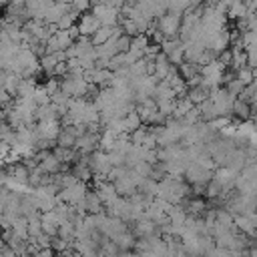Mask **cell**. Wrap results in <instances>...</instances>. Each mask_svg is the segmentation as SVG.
I'll use <instances>...</instances> for the list:
<instances>
[{"mask_svg":"<svg viewBox=\"0 0 257 257\" xmlns=\"http://www.w3.org/2000/svg\"><path fill=\"white\" fill-rule=\"evenodd\" d=\"M88 191H90V185L78 181V183H74L72 187L62 189L56 199H58V203H66V205H70V207H76V205H80V203L84 201V197H86Z\"/></svg>","mask_w":257,"mask_h":257,"instance_id":"6da1fadb","label":"cell"},{"mask_svg":"<svg viewBox=\"0 0 257 257\" xmlns=\"http://www.w3.org/2000/svg\"><path fill=\"white\" fill-rule=\"evenodd\" d=\"M90 82L86 78H76V76H64L62 78V90L70 96V98H86L90 92Z\"/></svg>","mask_w":257,"mask_h":257,"instance_id":"7a4b0ae2","label":"cell"},{"mask_svg":"<svg viewBox=\"0 0 257 257\" xmlns=\"http://www.w3.org/2000/svg\"><path fill=\"white\" fill-rule=\"evenodd\" d=\"M181 22H183V14L167 12L163 18L157 20V26H159V30L165 34V38H179Z\"/></svg>","mask_w":257,"mask_h":257,"instance_id":"3957f363","label":"cell"},{"mask_svg":"<svg viewBox=\"0 0 257 257\" xmlns=\"http://www.w3.org/2000/svg\"><path fill=\"white\" fill-rule=\"evenodd\" d=\"M213 173L215 171H209V169H205V167H201L197 163H189V167L185 171V181L191 187H195V185H209L213 181Z\"/></svg>","mask_w":257,"mask_h":257,"instance_id":"277c9868","label":"cell"},{"mask_svg":"<svg viewBox=\"0 0 257 257\" xmlns=\"http://www.w3.org/2000/svg\"><path fill=\"white\" fill-rule=\"evenodd\" d=\"M76 42V38L72 36L70 30H58L46 44V54H54V52H62L68 50L72 44Z\"/></svg>","mask_w":257,"mask_h":257,"instance_id":"5b68a950","label":"cell"},{"mask_svg":"<svg viewBox=\"0 0 257 257\" xmlns=\"http://www.w3.org/2000/svg\"><path fill=\"white\" fill-rule=\"evenodd\" d=\"M88 165H90L92 173H94L96 177H102V179H106L108 173L112 171L108 153H104V151H96L94 155H90V157H88Z\"/></svg>","mask_w":257,"mask_h":257,"instance_id":"8992f818","label":"cell"},{"mask_svg":"<svg viewBox=\"0 0 257 257\" xmlns=\"http://www.w3.org/2000/svg\"><path fill=\"white\" fill-rule=\"evenodd\" d=\"M78 32H80V36H84V38H92L100 28H102V24H100V20L92 14V12H86V14H82L80 16V20H78Z\"/></svg>","mask_w":257,"mask_h":257,"instance_id":"52a82bcc","label":"cell"},{"mask_svg":"<svg viewBox=\"0 0 257 257\" xmlns=\"http://www.w3.org/2000/svg\"><path fill=\"white\" fill-rule=\"evenodd\" d=\"M239 173H235L229 167H217L213 173V181L223 189V191H233L235 189V179Z\"/></svg>","mask_w":257,"mask_h":257,"instance_id":"ba28073f","label":"cell"},{"mask_svg":"<svg viewBox=\"0 0 257 257\" xmlns=\"http://www.w3.org/2000/svg\"><path fill=\"white\" fill-rule=\"evenodd\" d=\"M36 133H38V139H46V141L56 143L60 133H62V124H60V120H44V122L36 124Z\"/></svg>","mask_w":257,"mask_h":257,"instance_id":"9c48e42d","label":"cell"},{"mask_svg":"<svg viewBox=\"0 0 257 257\" xmlns=\"http://www.w3.org/2000/svg\"><path fill=\"white\" fill-rule=\"evenodd\" d=\"M6 169H8V175L16 181V183H20V185H24V187H30V169L24 165V161H20V163H14V165H4Z\"/></svg>","mask_w":257,"mask_h":257,"instance_id":"30bf717a","label":"cell"},{"mask_svg":"<svg viewBox=\"0 0 257 257\" xmlns=\"http://www.w3.org/2000/svg\"><path fill=\"white\" fill-rule=\"evenodd\" d=\"M209 48H211V50H215L217 54H221V52L229 50V48H231V30H229V28H225V30L217 32V34L211 38Z\"/></svg>","mask_w":257,"mask_h":257,"instance_id":"8fae6325","label":"cell"},{"mask_svg":"<svg viewBox=\"0 0 257 257\" xmlns=\"http://www.w3.org/2000/svg\"><path fill=\"white\" fill-rule=\"evenodd\" d=\"M84 211H86V215H100V213H104V203H102V199L98 197V193L94 189H90L86 193V197H84Z\"/></svg>","mask_w":257,"mask_h":257,"instance_id":"7c38bea8","label":"cell"},{"mask_svg":"<svg viewBox=\"0 0 257 257\" xmlns=\"http://www.w3.org/2000/svg\"><path fill=\"white\" fill-rule=\"evenodd\" d=\"M40 223H42V231H44L46 235H50L52 239H54V237H58L60 221H58V217H56V213H54V211L42 213V217H40Z\"/></svg>","mask_w":257,"mask_h":257,"instance_id":"4fadbf2b","label":"cell"},{"mask_svg":"<svg viewBox=\"0 0 257 257\" xmlns=\"http://www.w3.org/2000/svg\"><path fill=\"white\" fill-rule=\"evenodd\" d=\"M155 62H157V70H155V78H157L159 82H163V80H167V78H169V76L173 74V70L177 68V66H173V64L169 62V58H167V56H165L163 52H161V54L157 56V60H155Z\"/></svg>","mask_w":257,"mask_h":257,"instance_id":"5bb4252c","label":"cell"},{"mask_svg":"<svg viewBox=\"0 0 257 257\" xmlns=\"http://www.w3.org/2000/svg\"><path fill=\"white\" fill-rule=\"evenodd\" d=\"M96 193H98V197L102 199V203H104V207L106 205H110L114 199H118V193H116V187H114V183H110V181H102L96 189H94Z\"/></svg>","mask_w":257,"mask_h":257,"instance_id":"9a60e30c","label":"cell"},{"mask_svg":"<svg viewBox=\"0 0 257 257\" xmlns=\"http://www.w3.org/2000/svg\"><path fill=\"white\" fill-rule=\"evenodd\" d=\"M233 118H237L239 122L251 120V118H253V108H251V104L245 102V100H241V98H237L235 104H233Z\"/></svg>","mask_w":257,"mask_h":257,"instance_id":"2e32d148","label":"cell"},{"mask_svg":"<svg viewBox=\"0 0 257 257\" xmlns=\"http://www.w3.org/2000/svg\"><path fill=\"white\" fill-rule=\"evenodd\" d=\"M187 98H189V100H191L195 106H201L203 102H207V100L211 98V90H209L207 86L199 84V86H195V88H189Z\"/></svg>","mask_w":257,"mask_h":257,"instance_id":"e0dca14e","label":"cell"},{"mask_svg":"<svg viewBox=\"0 0 257 257\" xmlns=\"http://www.w3.org/2000/svg\"><path fill=\"white\" fill-rule=\"evenodd\" d=\"M235 227H237V231L239 233H243L245 237H253L255 235V231H257V227L253 225V221L247 217V215H239V217H235Z\"/></svg>","mask_w":257,"mask_h":257,"instance_id":"ac0fdd59","label":"cell"},{"mask_svg":"<svg viewBox=\"0 0 257 257\" xmlns=\"http://www.w3.org/2000/svg\"><path fill=\"white\" fill-rule=\"evenodd\" d=\"M36 120H38V122H44V120H60V114H58L56 106L50 102V104H46V106H38V110H36Z\"/></svg>","mask_w":257,"mask_h":257,"instance_id":"d6986e66","label":"cell"},{"mask_svg":"<svg viewBox=\"0 0 257 257\" xmlns=\"http://www.w3.org/2000/svg\"><path fill=\"white\" fill-rule=\"evenodd\" d=\"M112 241L116 243V247H118L120 251H135V245H137V237L131 233V229H128L126 233H122V235L114 237Z\"/></svg>","mask_w":257,"mask_h":257,"instance_id":"ffe728a7","label":"cell"},{"mask_svg":"<svg viewBox=\"0 0 257 257\" xmlns=\"http://www.w3.org/2000/svg\"><path fill=\"white\" fill-rule=\"evenodd\" d=\"M122 122H124V128H126V133L131 135V133H135L137 128H141L145 122H143V118H141V114L137 112V108L133 110V112H128L124 118H122Z\"/></svg>","mask_w":257,"mask_h":257,"instance_id":"44dd1931","label":"cell"},{"mask_svg":"<svg viewBox=\"0 0 257 257\" xmlns=\"http://www.w3.org/2000/svg\"><path fill=\"white\" fill-rule=\"evenodd\" d=\"M247 14H249V12H247V4H245V2H231L229 12H227V18H231L233 22H237V20L245 18Z\"/></svg>","mask_w":257,"mask_h":257,"instance_id":"7402d4cb","label":"cell"},{"mask_svg":"<svg viewBox=\"0 0 257 257\" xmlns=\"http://www.w3.org/2000/svg\"><path fill=\"white\" fill-rule=\"evenodd\" d=\"M153 98H157V100H161V98H177V94H175V90L171 88V84H169L167 80H163V82L157 84Z\"/></svg>","mask_w":257,"mask_h":257,"instance_id":"603a6c76","label":"cell"},{"mask_svg":"<svg viewBox=\"0 0 257 257\" xmlns=\"http://www.w3.org/2000/svg\"><path fill=\"white\" fill-rule=\"evenodd\" d=\"M76 137L68 131V128H62V133H60V137H58V141H56V147H62V149H74L76 147Z\"/></svg>","mask_w":257,"mask_h":257,"instance_id":"cb8c5ba5","label":"cell"},{"mask_svg":"<svg viewBox=\"0 0 257 257\" xmlns=\"http://www.w3.org/2000/svg\"><path fill=\"white\" fill-rule=\"evenodd\" d=\"M237 78H239L245 86H249V84H253V82L257 80V70H253L251 66H245V68L237 70Z\"/></svg>","mask_w":257,"mask_h":257,"instance_id":"d4e9b609","label":"cell"},{"mask_svg":"<svg viewBox=\"0 0 257 257\" xmlns=\"http://www.w3.org/2000/svg\"><path fill=\"white\" fill-rule=\"evenodd\" d=\"M149 44H151V38H149L147 34H139V36L133 38L131 50H135V52H143V54H145V50H147Z\"/></svg>","mask_w":257,"mask_h":257,"instance_id":"484cf974","label":"cell"},{"mask_svg":"<svg viewBox=\"0 0 257 257\" xmlns=\"http://www.w3.org/2000/svg\"><path fill=\"white\" fill-rule=\"evenodd\" d=\"M147 137H149V126H147V124H143L141 128H137L135 133H131V143H133V145H137V147H143V145H145V141H147Z\"/></svg>","mask_w":257,"mask_h":257,"instance_id":"4316f807","label":"cell"},{"mask_svg":"<svg viewBox=\"0 0 257 257\" xmlns=\"http://www.w3.org/2000/svg\"><path fill=\"white\" fill-rule=\"evenodd\" d=\"M128 70H131V80H133V78H141V76H147V60L143 58V60L135 62L133 66H128Z\"/></svg>","mask_w":257,"mask_h":257,"instance_id":"83f0119b","label":"cell"},{"mask_svg":"<svg viewBox=\"0 0 257 257\" xmlns=\"http://www.w3.org/2000/svg\"><path fill=\"white\" fill-rule=\"evenodd\" d=\"M225 88L229 90V94H233L235 98H239V96L243 94V90H245V84H243V82H241V80L235 76L231 82H227V84H225Z\"/></svg>","mask_w":257,"mask_h":257,"instance_id":"f1b7e54d","label":"cell"},{"mask_svg":"<svg viewBox=\"0 0 257 257\" xmlns=\"http://www.w3.org/2000/svg\"><path fill=\"white\" fill-rule=\"evenodd\" d=\"M221 193H223V189H221L215 181H211V183L207 185V189H205V199H207L209 203H211V201H217Z\"/></svg>","mask_w":257,"mask_h":257,"instance_id":"f546056e","label":"cell"},{"mask_svg":"<svg viewBox=\"0 0 257 257\" xmlns=\"http://www.w3.org/2000/svg\"><path fill=\"white\" fill-rule=\"evenodd\" d=\"M131 44H133V38H131L128 34L118 36V38H116V50H118V54H126V52L131 50Z\"/></svg>","mask_w":257,"mask_h":257,"instance_id":"4dcf8cb0","label":"cell"},{"mask_svg":"<svg viewBox=\"0 0 257 257\" xmlns=\"http://www.w3.org/2000/svg\"><path fill=\"white\" fill-rule=\"evenodd\" d=\"M32 241L36 243V247H38V249H52V237H50V235H46V233H40V235H38V237H34Z\"/></svg>","mask_w":257,"mask_h":257,"instance_id":"1f68e13d","label":"cell"},{"mask_svg":"<svg viewBox=\"0 0 257 257\" xmlns=\"http://www.w3.org/2000/svg\"><path fill=\"white\" fill-rule=\"evenodd\" d=\"M108 159H110V165L112 167H126V155H122L118 151L108 153Z\"/></svg>","mask_w":257,"mask_h":257,"instance_id":"d6a6232c","label":"cell"},{"mask_svg":"<svg viewBox=\"0 0 257 257\" xmlns=\"http://www.w3.org/2000/svg\"><path fill=\"white\" fill-rule=\"evenodd\" d=\"M70 6H72V10H74V12H78L80 16L92 10V4H90V2H86V0H76V2H72Z\"/></svg>","mask_w":257,"mask_h":257,"instance_id":"836d02e7","label":"cell"},{"mask_svg":"<svg viewBox=\"0 0 257 257\" xmlns=\"http://www.w3.org/2000/svg\"><path fill=\"white\" fill-rule=\"evenodd\" d=\"M161 52H163V50H161V44L151 42V44L147 46V50H145V60H157V56H159Z\"/></svg>","mask_w":257,"mask_h":257,"instance_id":"e575fe53","label":"cell"},{"mask_svg":"<svg viewBox=\"0 0 257 257\" xmlns=\"http://www.w3.org/2000/svg\"><path fill=\"white\" fill-rule=\"evenodd\" d=\"M219 62H221V64H225L227 68H231V62H233V50L229 48V50L221 52V54H219Z\"/></svg>","mask_w":257,"mask_h":257,"instance_id":"d590c367","label":"cell"},{"mask_svg":"<svg viewBox=\"0 0 257 257\" xmlns=\"http://www.w3.org/2000/svg\"><path fill=\"white\" fill-rule=\"evenodd\" d=\"M247 56H249V66H251L253 70H257V46L247 48Z\"/></svg>","mask_w":257,"mask_h":257,"instance_id":"8d00e7d4","label":"cell"},{"mask_svg":"<svg viewBox=\"0 0 257 257\" xmlns=\"http://www.w3.org/2000/svg\"><path fill=\"white\" fill-rule=\"evenodd\" d=\"M205 257H231V251L227 249H221V247H213Z\"/></svg>","mask_w":257,"mask_h":257,"instance_id":"74e56055","label":"cell"},{"mask_svg":"<svg viewBox=\"0 0 257 257\" xmlns=\"http://www.w3.org/2000/svg\"><path fill=\"white\" fill-rule=\"evenodd\" d=\"M139 257H159V255H157L155 251H151V249H149V251H145V253H141Z\"/></svg>","mask_w":257,"mask_h":257,"instance_id":"f35d334b","label":"cell"},{"mask_svg":"<svg viewBox=\"0 0 257 257\" xmlns=\"http://www.w3.org/2000/svg\"><path fill=\"white\" fill-rule=\"evenodd\" d=\"M247 217H249V219L253 221V225L257 227V211H253V213H251V215H247Z\"/></svg>","mask_w":257,"mask_h":257,"instance_id":"ab89813d","label":"cell"},{"mask_svg":"<svg viewBox=\"0 0 257 257\" xmlns=\"http://www.w3.org/2000/svg\"><path fill=\"white\" fill-rule=\"evenodd\" d=\"M249 257H257V247H253V249H251V253H249Z\"/></svg>","mask_w":257,"mask_h":257,"instance_id":"60d3db41","label":"cell"},{"mask_svg":"<svg viewBox=\"0 0 257 257\" xmlns=\"http://www.w3.org/2000/svg\"><path fill=\"white\" fill-rule=\"evenodd\" d=\"M185 257H197V255H189V253H187V255H185Z\"/></svg>","mask_w":257,"mask_h":257,"instance_id":"b9f144b4","label":"cell"}]
</instances>
